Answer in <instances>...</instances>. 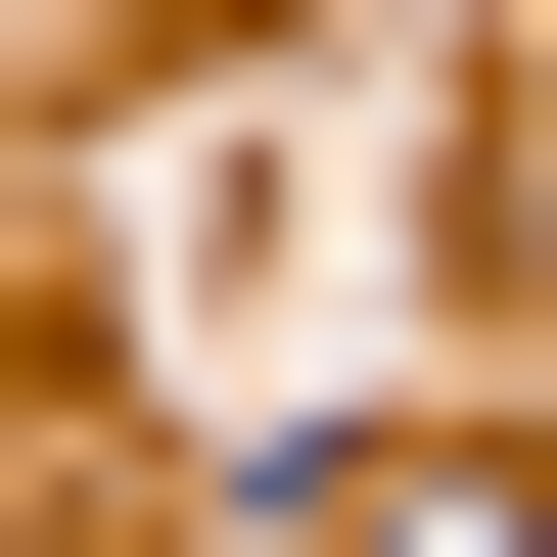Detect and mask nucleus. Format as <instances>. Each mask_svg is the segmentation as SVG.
I'll list each match as a JSON object with an SVG mask.
<instances>
[{"instance_id":"f257e3e1","label":"nucleus","mask_w":557,"mask_h":557,"mask_svg":"<svg viewBox=\"0 0 557 557\" xmlns=\"http://www.w3.org/2000/svg\"><path fill=\"white\" fill-rule=\"evenodd\" d=\"M325 557H557V511H511V465H372V511H325Z\"/></svg>"}]
</instances>
